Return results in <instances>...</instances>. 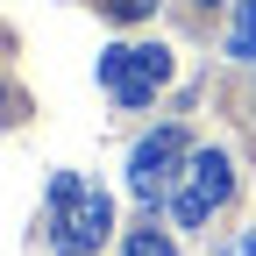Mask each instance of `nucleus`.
Listing matches in <instances>:
<instances>
[{
    "label": "nucleus",
    "mask_w": 256,
    "mask_h": 256,
    "mask_svg": "<svg viewBox=\"0 0 256 256\" xmlns=\"http://www.w3.org/2000/svg\"><path fill=\"white\" fill-rule=\"evenodd\" d=\"M228 57L256 64V0H235V22H228Z\"/></svg>",
    "instance_id": "5"
},
{
    "label": "nucleus",
    "mask_w": 256,
    "mask_h": 256,
    "mask_svg": "<svg viewBox=\"0 0 256 256\" xmlns=\"http://www.w3.org/2000/svg\"><path fill=\"white\" fill-rule=\"evenodd\" d=\"M100 86L121 107H150L171 86V50L164 43H114V50H100Z\"/></svg>",
    "instance_id": "2"
},
{
    "label": "nucleus",
    "mask_w": 256,
    "mask_h": 256,
    "mask_svg": "<svg viewBox=\"0 0 256 256\" xmlns=\"http://www.w3.org/2000/svg\"><path fill=\"white\" fill-rule=\"evenodd\" d=\"M0 121H22V92L14 86H0Z\"/></svg>",
    "instance_id": "8"
},
{
    "label": "nucleus",
    "mask_w": 256,
    "mask_h": 256,
    "mask_svg": "<svg viewBox=\"0 0 256 256\" xmlns=\"http://www.w3.org/2000/svg\"><path fill=\"white\" fill-rule=\"evenodd\" d=\"M228 200H235V164H228V150H192L185 178L171 185V214H178V228H206Z\"/></svg>",
    "instance_id": "3"
},
{
    "label": "nucleus",
    "mask_w": 256,
    "mask_h": 256,
    "mask_svg": "<svg viewBox=\"0 0 256 256\" xmlns=\"http://www.w3.org/2000/svg\"><path fill=\"white\" fill-rule=\"evenodd\" d=\"M100 14H107V22H150L156 0H100Z\"/></svg>",
    "instance_id": "7"
},
{
    "label": "nucleus",
    "mask_w": 256,
    "mask_h": 256,
    "mask_svg": "<svg viewBox=\"0 0 256 256\" xmlns=\"http://www.w3.org/2000/svg\"><path fill=\"white\" fill-rule=\"evenodd\" d=\"M228 256H256V235H242V242H235V249H228Z\"/></svg>",
    "instance_id": "9"
},
{
    "label": "nucleus",
    "mask_w": 256,
    "mask_h": 256,
    "mask_svg": "<svg viewBox=\"0 0 256 256\" xmlns=\"http://www.w3.org/2000/svg\"><path fill=\"white\" fill-rule=\"evenodd\" d=\"M121 256H178V249H171V235H156V228H136Z\"/></svg>",
    "instance_id": "6"
},
{
    "label": "nucleus",
    "mask_w": 256,
    "mask_h": 256,
    "mask_svg": "<svg viewBox=\"0 0 256 256\" xmlns=\"http://www.w3.org/2000/svg\"><path fill=\"white\" fill-rule=\"evenodd\" d=\"M200 8H214V0H200Z\"/></svg>",
    "instance_id": "10"
},
{
    "label": "nucleus",
    "mask_w": 256,
    "mask_h": 256,
    "mask_svg": "<svg viewBox=\"0 0 256 256\" xmlns=\"http://www.w3.org/2000/svg\"><path fill=\"white\" fill-rule=\"evenodd\" d=\"M43 228H50V249L57 256H92L114 228V200L100 185H86L78 171H57L50 178V206H43Z\"/></svg>",
    "instance_id": "1"
},
{
    "label": "nucleus",
    "mask_w": 256,
    "mask_h": 256,
    "mask_svg": "<svg viewBox=\"0 0 256 256\" xmlns=\"http://www.w3.org/2000/svg\"><path fill=\"white\" fill-rule=\"evenodd\" d=\"M185 164H192V142H185V128H150V136L128 150V192H136L142 206H156V200H171V185L185 178Z\"/></svg>",
    "instance_id": "4"
}]
</instances>
